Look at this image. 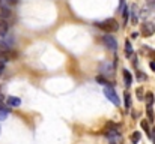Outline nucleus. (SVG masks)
Instances as JSON below:
<instances>
[{"label":"nucleus","instance_id":"7ed1b4c3","mask_svg":"<svg viewBox=\"0 0 155 144\" xmlns=\"http://www.w3.org/2000/svg\"><path fill=\"white\" fill-rule=\"evenodd\" d=\"M155 32V26L154 23H143L142 24V36H145V38H149V36H152Z\"/></svg>","mask_w":155,"mask_h":144},{"label":"nucleus","instance_id":"a211bd4d","mask_svg":"<svg viewBox=\"0 0 155 144\" xmlns=\"http://www.w3.org/2000/svg\"><path fill=\"white\" fill-rule=\"evenodd\" d=\"M136 93H137V98H139V99H140V101H142V99H143V98H145V96H143V90H142V89H140V87H139V89H137V90H136Z\"/></svg>","mask_w":155,"mask_h":144},{"label":"nucleus","instance_id":"6e6552de","mask_svg":"<svg viewBox=\"0 0 155 144\" xmlns=\"http://www.w3.org/2000/svg\"><path fill=\"white\" fill-rule=\"evenodd\" d=\"M9 110H11V108H5L3 105H0V120H5V119L8 117Z\"/></svg>","mask_w":155,"mask_h":144},{"label":"nucleus","instance_id":"9d476101","mask_svg":"<svg viewBox=\"0 0 155 144\" xmlns=\"http://www.w3.org/2000/svg\"><path fill=\"white\" fill-rule=\"evenodd\" d=\"M125 54H127L128 57L133 54V45L130 44V41H127V42H125Z\"/></svg>","mask_w":155,"mask_h":144},{"label":"nucleus","instance_id":"f257e3e1","mask_svg":"<svg viewBox=\"0 0 155 144\" xmlns=\"http://www.w3.org/2000/svg\"><path fill=\"white\" fill-rule=\"evenodd\" d=\"M95 26H97L98 29L104 30L105 33H111V32H116V30H117V21H116L114 18H107V20H104V21H97Z\"/></svg>","mask_w":155,"mask_h":144},{"label":"nucleus","instance_id":"20e7f679","mask_svg":"<svg viewBox=\"0 0 155 144\" xmlns=\"http://www.w3.org/2000/svg\"><path fill=\"white\" fill-rule=\"evenodd\" d=\"M103 42L105 44V47L110 48V50H116V48H117V41H116L113 36H110V35H104Z\"/></svg>","mask_w":155,"mask_h":144},{"label":"nucleus","instance_id":"f3484780","mask_svg":"<svg viewBox=\"0 0 155 144\" xmlns=\"http://www.w3.org/2000/svg\"><path fill=\"white\" fill-rule=\"evenodd\" d=\"M2 6H6V5H11V3H17V0H0Z\"/></svg>","mask_w":155,"mask_h":144},{"label":"nucleus","instance_id":"423d86ee","mask_svg":"<svg viewBox=\"0 0 155 144\" xmlns=\"http://www.w3.org/2000/svg\"><path fill=\"white\" fill-rule=\"evenodd\" d=\"M8 29H9V24H8V21H6L5 18H0V36L6 35Z\"/></svg>","mask_w":155,"mask_h":144},{"label":"nucleus","instance_id":"0eeeda50","mask_svg":"<svg viewBox=\"0 0 155 144\" xmlns=\"http://www.w3.org/2000/svg\"><path fill=\"white\" fill-rule=\"evenodd\" d=\"M124 81H125V86H131L133 83V75L128 69H124Z\"/></svg>","mask_w":155,"mask_h":144},{"label":"nucleus","instance_id":"ddd939ff","mask_svg":"<svg viewBox=\"0 0 155 144\" xmlns=\"http://www.w3.org/2000/svg\"><path fill=\"white\" fill-rule=\"evenodd\" d=\"M124 98H125V108H130V107H131V98H130V93L125 92Z\"/></svg>","mask_w":155,"mask_h":144},{"label":"nucleus","instance_id":"2eb2a0df","mask_svg":"<svg viewBox=\"0 0 155 144\" xmlns=\"http://www.w3.org/2000/svg\"><path fill=\"white\" fill-rule=\"evenodd\" d=\"M139 140H140V132H134V134H133V143L137 144Z\"/></svg>","mask_w":155,"mask_h":144},{"label":"nucleus","instance_id":"dca6fc26","mask_svg":"<svg viewBox=\"0 0 155 144\" xmlns=\"http://www.w3.org/2000/svg\"><path fill=\"white\" fill-rule=\"evenodd\" d=\"M140 125H142V128L145 129V132H148V134L151 132V131H149V126H148V123H146L145 120H142V122H140ZM149 135H151V134H149Z\"/></svg>","mask_w":155,"mask_h":144},{"label":"nucleus","instance_id":"412c9836","mask_svg":"<svg viewBox=\"0 0 155 144\" xmlns=\"http://www.w3.org/2000/svg\"><path fill=\"white\" fill-rule=\"evenodd\" d=\"M149 66H151V69H152V71H155V62H151V63H149Z\"/></svg>","mask_w":155,"mask_h":144},{"label":"nucleus","instance_id":"f8f14e48","mask_svg":"<svg viewBox=\"0 0 155 144\" xmlns=\"http://www.w3.org/2000/svg\"><path fill=\"white\" fill-rule=\"evenodd\" d=\"M146 113H148L149 122H154V120H155V116H154V111H152V107H148V108H146Z\"/></svg>","mask_w":155,"mask_h":144},{"label":"nucleus","instance_id":"6ab92c4d","mask_svg":"<svg viewBox=\"0 0 155 144\" xmlns=\"http://www.w3.org/2000/svg\"><path fill=\"white\" fill-rule=\"evenodd\" d=\"M137 78L142 81V80H146V75H145V74H142V72H139V74H137Z\"/></svg>","mask_w":155,"mask_h":144},{"label":"nucleus","instance_id":"5701e85b","mask_svg":"<svg viewBox=\"0 0 155 144\" xmlns=\"http://www.w3.org/2000/svg\"><path fill=\"white\" fill-rule=\"evenodd\" d=\"M152 132H154V134L151 135V138H152V141H154V144H155V129H154V131H152Z\"/></svg>","mask_w":155,"mask_h":144},{"label":"nucleus","instance_id":"f03ea898","mask_svg":"<svg viewBox=\"0 0 155 144\" xmlns=\"http://www.w3.org/2000/svg\"><path fill=\"white\" fill-rule=\"evenodd\" d=\"M104 95H105V98H107L110 102H113L114 105H119V98H117L116 92L113 90L111 86H105V87H104Z\"/></svg>","mask_w":155,"mask_h":144},{"label":"nucleus","instance_id":"4be33fe9","mask_svg":"<svg viewBox=\"0 0 155 144\" xmlns=\"http://www.w3.org/2000/svg\"><path fill=\"white\" fill-rule=\"evenodd\" d=\"M5 69V63H0V75H2V71Z\"/></svg>","mask_w":155,"mask_h":144},{"label":"nucleus","instance_id":"1a4fd4ad","mask_svg":"<svg viewBox=\"0 0 155 144\" xmlns=\"http://www.w3.org/2000/svg\"><path fill=\"white\" fill-rule=\"evenodd\" d=\"M154 93H146V96H145V101H146V107H152V104H154Z\"/></svg>","mask_w":155,"mask_h":144},{"label":"nucleus","instance_id":"aec40b11","mask_svg":"<svg viewBox=\"0 0 155 144\" xmlns=\"http://www.w3.org/2000/svg\"><path fill=\"white\" fill-rule=\"evenodd\" d=\"M124 20H125V23L128 21V9H124Z\"/></svg>","mask_w":155,"mask_h":144},{"label":"nucleus","instance_id":"39448f33","mask_svg":"<svg viewBox=\"0 0 155 144\" xmlns=\"http://www.w3.org/2000/svg\"><path fill=\"white\" fill-rule=\"evenodd\" d=\"M6 102H8L9 107H20V105H21V99H18V98H15V96H9V98L6 99Z\"/></svg>","mask_w":155,"mask_h":144},{"label":"nucleus","instance_id":"9b49d317","mask_svg":"<svg viewBox=\"0 0 155 144\" xmlns=\"http://www.w3.org/2000/svg\"><path fill=\"white\" fill-rule=\"evenodd\" d=\"M101 71H107L105 74H111V72H113V68H111L108 63H103V65H101Z\"/></svg>","mask_w":155,"mask_h":144},{"label":"nucleus","instance_id":"b1692460","mask_svg":"<svg viewBox=\"0 0 155 144\" xmlns=\"http://www.w3.org/2000/svg\"><path fill=\"white\" fill-rule=\"evenodd\" d=\"M149 2H151V3H155V0H149Z\"/></svg>","mask_w":155,"mask_h":144},{"label":"nucleus","instance_id":"4468645a","mask_svg":"<svg viewBox=\"0 0 155 144\" xmlns=\"http://www.w3.org/2000/svg\"><path fill=\"white\" fill-rule=\"evenodd\" d=\"M97 81H98V83H101L103 86H111V84H110L105 78H103V77H97Z\"/></svg>","mask_w":155,"mask_h":144}]
</instances>
